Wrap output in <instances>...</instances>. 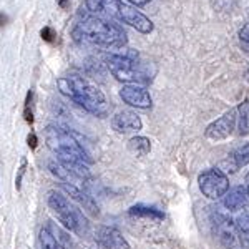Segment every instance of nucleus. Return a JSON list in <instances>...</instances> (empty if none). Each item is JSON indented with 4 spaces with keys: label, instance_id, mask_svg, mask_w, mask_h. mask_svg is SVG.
Listing matches in <instances>:
<instances>
[{
    "label": "nucleus",
    "instance_id": "obj_1",
    "mask_svg": "<svg viewBox=\"0 0 249 249\" xmlns=\"http://www.w3.org/2000/svg\"><path fill=\"white\" fill-rule=\"evenodd\" d=\"M57 85L60 93L73 100L75 103H78L88 113L100 116V118H105L108 111H110V107H108V102L105 95H103V91L85 77L68 75V77L58 78Z\"/></svg>",
    "mask_w": 249,
    "mask_h": 249
},
{
    "label": "nucleus",
    "instance_id": "obj_2",
    "mask_svg": "<svg viewBox=\"0 0 249 249\" xmlns=\"http://www.w3.org/2000/svg\"><path fill=\"white\" fill-rule=\"evenodd\" d=\"M73 35L75 40L82 38L83 42L105 48H123L128 42L123 27L108 18L96 17V15H88L80 20L73 30Z\"/></svg>",
    "mask_w": 249,
    "mask_h": 249
},
{
    "label": "nucleus",
    "instance_id": "obj_3",
    "mask_svg": "<svg viewBox=\"0 0 249 249\" xmlns=\"http://www.w3.org/2000/svg\"><path fill=\"white\" fill-rule=\"evenodd\" d=\"M85 5L96 17L118 20V22L133 27L142 34L153 32V22L140 10H136V7L124 3L123 0H87Z\"/></svg>",
    "mask_w": 249,
    "mask_h": 249
},
{
    "label": "nucleus",
    "instance_id": "obj_4",
    "mask_svg": "<svg viewBox=\"0 0 249 249\" xmlns=\"http://www.w3.org/2000/svg\"><path fill=\"white\" fill-rule=\"evenodd\" d=\"M136 52H124V53H107L105 65L116 80L124 83H133V85H144L150 83L151 77L150 67L143 65L138 60Z\"/></svg>",
    "mask_w": 249,
    "mask_h": 249
},
{
    "label": "nucleus",
    "instance_id": "obj_5",
    "mask_svg": "<svg viewBox=\"0 0 249 249\" xmlns=\"http://www.w3.org/2000/svg\"><path fill=\"white\" fill-rule=\"evenodd\" d=\"M45 142L47 146L57 155V158H73L87 164L93 163V158L83 148V144L78 142L77 135H73L65 128L55 126V124L47 126Z\"/></svg>",
    "mask_w": 249,
    "mask_h": 249
},
{
    "label": "nucleus",
    "instance_id": "obj_6",
    "mask_svg": "<svg viewBox=\"0 0 249 249\" xmlns=\"http://www.w3.org/2000/svg\"><path fill=\"white\" fill-rule=\"evenodd\" d=\"M48 206L55 213L60 223L67 228L68 231L75 232L78 236H87L90 231V223L87 216L80 210L77 204H73L65 195L60 191H50L48 193Z\"/></svg>",
    "mask_w": 249,
    "mask_h": 249
},
{
    "label": "nucleus",
    "instance_id": "obj_7",
    "mask_svg": "<svg viewBox=\"0 0 249 249\" xmlns=\"http://www.w3.org/2000/svg\"><path fill=\"white\" fill-rule=\"evenodd\" d=\"M198 184L203 195L210 199L223 198L226 191L230 190V179L218 168H210V170L203 171L198 176Z\"/></svg>",
    "mask_w": 249,
    "mask_h": 249
},
{
    "label": "nucleus",
    "instance_id": "obj_8",
    "mask_svg": "<svg viewBox=\"0 0 249 249\" xmlns=\"http://www.w3.org/2000/svg\"><path fill=\"white\" fill-rule=\"evenodd\" d=\"M236 115H238V111L230 110V111H226L223 116H219L218 120H214V122L206 128V131H204L206 138L214 140V142L228 138V136L232 133V130L236 128V120H238V116Z\"/></svg>",
    "mask_w": 249,
    "mask_h": 249
},
{
    "label": "nucleus",
    "instance_id": "obj_9",
    "mask_svg": "<svg viewBox=\"0 0 249 249\" xmlns=\"http://www.w3.org/2000/svg\"><path fill=\"white\" fill-rule=\"evenodd\" d=\"M120 98L123 100L126 105L135 107V108H142V110H146V108L151 107L153 100H151L150 91L146 90L142 85H126L120 90Z\"/></svg>",
    "mask_w": 249,
    "mask_h": 249
},
{
    "label": "nucleus",
    "instance_id": "obj_10",
    "mask_svg": "<svg viewBox=\"0 0 249 249\" xmlns=\"http://www.w3.org/2000/svg\"><path fill=\"white\" fill-rule=\"evenodd\" d=\"M95 239L103 249H130V244L116 228L98 226L95 231Z\"/></svg>",
    "mask_w": 249,
    "mask_h": 249
},
{
    "label": "nucleus",
    "instance_id": "obj_11",
    "mask_svg": "<svg viewBox=\"0 0 249 249\" xmlns=\"http://www.w3.org/2000/svg\"><path fill=\"white\" fill-rule=\"evenodd\" d=\"M142 118L130 110H123L111 118V128L116 133H138L142 130Z\"/></svg>",
    "mask_w": 249,
    "mask_h": 249
},
{
    "label": "nucleus",
    "instance_id": "obj_12",
    "mask_svg": "<svg viewBox=\"0 0 249 249\" xmlns=\"http://www.w3.org/2000/svg\"><path fill=\"white\" fill-rule=\"evenodd\" d=\"M213 226H214L216 236H218L224 246H232L236 243L238 231H236L234 221L232 219H230L224 214H214L213 216Z\"/></svg>",
    "mask_w": 249,
    "mask_h": 249
},
{
    "label": "nucleus",
    "instance_id": "obj_13",
    "mask_svg": "<svg viewBox=\"0 0 249 249\" xmlns=\"http://www.w3.org/2000/svg\"><path fill=\"white\" fill-rule=\"evenodd\" d=\"M223 204L230 211H239L246 210L249 204V196L244 186H234L231 190L226 191V195L223 196Z\"/></svg>",
    "mask_w": 249,
    "mask_h": 249
},
{
    "label": "nucleus",
    "instance_id": "obj_14",
    "mask_svg": "<svg viewBox=\"0 0 249 249\" xmlns=\"http://www.w3.org/2000/svg\"><path fill=\"white\" fill-rule=\"evenodd\" d=\"M62 188L70 195L71 199H75L80 206H83V210H87L88 213H91V214H98V206L95 204L93 198L88 195L87 190L77 188V186H70V184H65V183H62Z\"/></svg>",
    "mask_w": 249,
    "mask_h": 249
},
{
    "label": "nucleus",
    "instance_id": "obj_15",
    "mask_svg": "<svg viewBox=\"0 0 249 249\" xmlns=\"http://www.w3.org/2000/svg\"><path fill=\"white\" fill-rule=\"evenodd\" d=\"M57 161L62 164L63 168H67L70 173H73L75 176H78L80 179H83V181H90L91 179V173L87 163L80 161V160H73V158H57Z\"/></svg>",
    "mask_w": 249,
    "mask_h": 249
},
{
    "label": "nucleus",
    "instance_id": "obj_16",
    "mask_svg": "<svg viewBox=\"0 0 249 249\" xmlns=\"http://www.w3.org/2000/svg\"><path fill=\"white\" fill-rule=\"evenodd\" d=\"M130 216H135V218H146V219H153V221H161L164 219V214L156 208L151 206H144V204H136V206H131L130 211H128Z\"/></svg>",
    "mask_w": 249,
    "mask_h": 249
},
{
    "label": "nucleus",
    "instance_id": "obj_17",
    "mask_svg": "<svg viewBox=\"0 0 249 249\" xmlns=\"http://www.w3.org/2000/svg\"><path fill=\"white\" fill-rule=\"evenodd\" d=\"M128 150L136 156H144L150 153L151 150V142L144 136H133V138L128 142Z\"/></svg>",
    "mask_w": 249,
    "mask_h": 249
},
{
    "label": "nucleus",
    "instance_id": "obj_18",
    "mask_svg": "<svg viewBox=\"0 0 249 249\" xmlns=\"http://www.w3.org/2000/svg\"><path fill=\"white\" fill-rule=\"evenodd\" d=\"M40 248L42 249H65V246L48 231V228H43V230L40 231Z\"/></svg>",
    "mask_w": 249,
    "mask_h": 249
},
{
    "label": "nucleus",
    "instance_id": "obj_19",
    "mask_svg": "<svg viewBox=\"0 0 249 249\" xmlns=\"http://www.w3.org/2000/svg\"><path fill=\"white\" fill-rule=\"evenodd\" d=\"M230 160L234 163V170H238L241 166H246L249 163V143L244 144L243 148H238V150L230 156Z\"/></svg>",
    "mask_w": 249,
    "mask_h": 249
},
{
    "label": "nucleus",
    "instance_id": "obj_20",
    "mask_svg": "<svg viewBox=\"0 0 249 249\" xmlns=\"http://www.w3.org/2000/svg\"><path fill=\"white\" fill-rule=\"evenodd\" d=\"M239 113V133L241 135H246L249 130V124H248V115H249V102H243L239 105V108L236 110Z\"/></svg>",
    "mask_w": 249,
    "mask_h": 249
},
{
    "label": "nucleus",
    "instance_id": "obj_21",
    "mask_svg": "<svg viewBox=\"0 0 249 249\" xmlns=\"http://www.w3.org/2000/svg\"><path fill=\"white\" fill-rule=\"evenodd\" d=\"M234 226H236V231H238V236H241V238L249 234V210H244L238 218H236Z\"/></svg>",
    "mask_w": 249,
    "mask_h": 249
},
{
    "label": "nucleus",
    "instance_id": "obj_22",
    "mask_svg": "<svg viewBox=\"0 0 249 249\" xmlns=\"http://www.w3.org/2000/svg\"><path fill=\"white\" fill-rule=\"evenodd\" d=\"M32 100H34V91H29L25 98V108H23V116H25L27 123H34V111H32Z\"/></svg>",
    "mask_w": 249,
    "mask_h": 249
},
{
    "label": "nucleus",
    "instance_id": "obj_23",
    "mask_svg": "<svg viewBox=\"0 0 249 249\" xmlns=\"http://www.w3.org/2000/svg\"><path fill=\"white\" fill-rule=\"evenodd\" d=\"M27 164H29V163H27V160L22 158V164H20L17 178H15V188H17V190L22 188V179H23V175H25V171H27Z\"/></svg>",
    "mask_w": 249,
    "mask_h": 249
},
{
    "label": "nucleus",
    "instance_id": "obj_24",
    "mask_svg": "<svg viewBox=\"0 0 249 249\" xmlns=\"http://www.w3.org/2000/svg\"><path fill=\"white\" fill-rule=\"evenodd\" d=\"M40 37H42L45 42H53L55 38V32L50 29V27H43L42 32H40Z\"/></svg>",
    "mask_w": 249,
    "mask_h": 249
},
{
    "label": "nucleus",
    "instance_id": "obj_25",
    "mask_svg": "<svg viewBox=\"0 0 249 249\" xmlns=\"http://www.w3.org/2000/svg\"><path fill=\"white\" fill-rule=\"evenodd\" d=\"M27 144L32 148V150H35L37 148V144H38V138H37V135L32 131V133H29V136H27Z\"/></svg>",
    "mask_w": 249,
    "mask_h": 249
},
{
    "label": "nucleus",
    "instance_id": "obj_26",
    "mask_svg": "<svg viewBox=\"0 0 249 249\" xmlns=\"http://www.w3.org/2000/svg\"><path fill=\"white\" fill-rule=\"evenodd\" d=\"M239 38L243 40V42L249 43V23H246V25L239 30Z\"/></svg>",
    "mask_w": 249,
    "mask_h": 249
},
{
    "label": "nucleus",
    "instance_id": "obj_27",
    "mask_svg": "<svg viewBox=\"0 0 249 249\" xmlns=\"http://www.w3.org/2000/svg\"><path fill=\"white\" fill-rule=\"evenodd\" d=\"M128 2L133 3L136 7H143V5H146V3H150L151 0H128Z\"/></svg>",
    "mask_w": 249,
    "mask_h": 249
},
{
    "label": "nucleus",
    "instance_id": "obj_28",
    "mask_svg": "<svg viewBox=\"0 0 249 249\" xmlns=\"http://www.w3.org/2000/svg\"><path fill=\"white\" fill-rule=\"evenodd\" d=\"M68 2H70V0H57L58 7H62V9H67V7H68Z\"/></svg>",
    "mask_w": 249,
    "mask_h": 249
},
{
    "label": "nucleus",
    "instance_id": "obj_29",
    "mask_svg": "<svg viewBox=\"0 0 249 249\" xmlns=\"http://www.w3.org/2000/svg\"><path fill=\"white\" fill-rule=\"evenodd\" d=\"M5 22H7V15L0 14V27H2V25H5Z\"/></svg>",
    "mask_w": 249,
    "mask_h": 249
},
{
    "label": "nucleus",
    "instance_id": "obj_30",
    "mask_svg": "<svg viewBox=\"0 0 249 249\" xmlns=\"http://www.w3.org/2000/svg\"><path fill=\"white\" fill-rule=\"evenodd\" d=\"M246 186H244V188H246V191H248V196H249V173H248V176H246Z\"/></svg>",
    "mask_w": 249,
    "mask_h": 249
},
{
    "label": "nucleus",
    "instance_id": "obj_31",
    "mask_svg": "<svg viewBox=\"0 0 249 249\" xmlns=\"http://www.w3.org/2000/svg\"><path fill=\"white\" fill-rule=\"evenodd\" d=\"M246 80H248V82H249V70L246 71Z\"/></svg>",
    "mask_w": 249,
    "mask_h": 249
}]
</instances>
